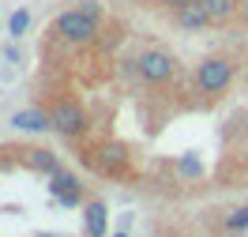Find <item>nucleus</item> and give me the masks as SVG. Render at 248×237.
<instances>
[{
  "mask_svg": "<svg viewBox=\"0 0 248 237\" xmlns=\"http://www.w3.org/2000/svg\"><path fill=\"white\" fill-rule=\"evenodd\" d=\"M79 12H87V16H102V8H98V4H94V0H83V4H79Z\"/></svg>",
  "mask_w": 248,
  "mask_h": 237,
  "instance_id": "nucleus-14",
  "label": "nucleus"
},
{
  "mask_svg": "<svg viewBox=\"0 0 248 237\" xmlns=\"http://www.w3.org/2000/svg\"><path fill=\"white\" fill-rule=\"evenodd\" d=\"M222 230H226V234H245V230H248V204L230 207L226 219H222Z\"/></svg>",
  "mask_w": 248,
  "mask_h": 237,
  "instance_id": "nucleus-12",
  "label": "nucleus"
},
{
  "mask_svg": "<svg viewBox=\"0 0 248 237\" xmlns=\"http://www.w3.org/2000/svg\"><path fill=\"white\" fill-rule=\"evenodd\" d=\"M237 16H241V19L248 23V0H241V12H237Z\"/></svg>",
  "mask_w": 248,
  "mask_h": 237,
  "instance_id": "nucleus-16",
  "label": "nucleus"
},
{
  "mask_svg": "<svg viewBox=\"0 0 248 237\" xmlns=\"http://www.w3.org/2000/svg\"><path fill=\"white\" fill-rule=\"evenodd\" d=\"M27 27H31V12H27V8H19L16 16L8 19V34H12V38H19V34H27Z\"/></svg>",
  "mask_w": 248,
  "mask_h": 237,
  "instance_id": "nucleus-13",
  "label": "nucleus"
},
{
  "mask_svg": "<svg viewBox=\"0 0 248 237\" xmlns=\"http://www.w3.org/2000/svg\"><path fill=\"white\" fill-rule=\"evenodd\" d=\"M162 4H166L170 12H177V8H185V4H192V0H162Z\"/></svg>",
  "mask_w": 248,
  "mask_h": 237,
  "instance_id": "nucleus-15",
  "label": "nucleus"
},
{
  "mask_svg": "<svg viewBox=\"0 0 248 237\" xmlns=\"http://www.w3.org/2000/svg\"><path fill=\"white\" fill-rule=\"evenodd\" d=\"M53 34L61 38L64 46H91L94 38H98V19L87 16V12H79V8H72V12H64V16H57V23H53Z\"/></svg>",
  "mask_w": 248,
  "mask_h": 237,
  "instance_id": "nucleus-2",
  "label": "nucleus"
},
{
  "mask_svg": "<svg viewBox=\"0 0 248 237\" xmlns=\"http://www.w3.org/2000/svg\"><path fill=\"white\" fill-rule=\"evenodd\" d=\"M12 125H16L19 132H49L53 121H49V110L31 106V110H16V113H12Z\"/></svg>",
  "mask_w": 248,
  "mask_h": 237,
  "instance_id": "nucleus-7",
  "label": "nucleus"
},
{
  "mask_svg": "<svg viewBox=\"0 0 248 237\" xmlns=\"http://www.w3.org/2000/svg\"><path fill=\"white\" fill-rule=\"evenodd\" d=\"M192 79H196V91H200V95L218 98V95H226L230 83L237 79V64H233V57H218V53H211V57H203V61L196 64Z\"/></svg>",
  "mask_w": 248,
  "mask_h": 237,
  "instance_id": "nucleus-1",
  "label": "nucleus"
},
{
  "mask_svg": "<svg viewBox=\"0 0 248 237\" xmlns=\"http://www.w3.org/2000/svg\"><path fill=\"white\" fill-rule=\"evenodd\" d=\"M124 166H128V147L124 143H102V170L121 174Z\"/></svg>",
  "mask_w": 248,
  "mask_h": 237,
  "instance_id": "nucleus-11",
  "label": "nucleus"
},
{
  "mask_svg": "<svg viewBox=\"0 0 248 237\" xmlns=\"http://www.w3.org/2000/svg\"><path fill=\"white\" fill-rule=\"evenodd\" d=\"M49 192H53L64 207H76L79 200H83V189H79V181L68 174V170H57V174L49 177Z\"/></svg>",
  "mask_w": 248,
  "mask_h": 237,
  "instance_id": "nucleus-6",
  "label": "nucleus"
},
{
  "mask_svg": "<svg viewBox=\"0 0 248 237\" xmlns=\"http://www.w3.org/2000/svg\"><path fill=\"white\" fill-rule=\"evenodd\" d=\"M173 19H177L181 31H203V27H211V16H207V8H203L200 0H192V4H185V8H177Z\"/></svg>",
  "mask_w": 248,
  "mask_h": 237,
  "instance_id": "nucleus-9",
  "label": "nucleus"
},
{
  "mask_svg": "<svg viewBox=\"0 0 248 237\" xmlns=\"http://www.w3.org/2000/svg\"><path fill=\"white\" fill-rule=\"evenodd\" d=\"M83 230H87V237H106L109 211L102 200H87V207H83Z\"/></svg>",
  "mask_w": 248,
  "mask_h": 237,
  "instance_id": "nucleus-8",
  "label": "nucleus"
},
{
  "mask_svg": "<svg viewBox=\"0 0 248 237\" xmlns=\"http://www.w3.org/2000/svg\"><path fill=\"white\" fill-rule=\"evenodd\" d=\"M132 68L151 87H162V83H170L177 76V61H173V53H166V49H143L140 57L132 61Z\"/></svg>",
  "mask_w": 248,
  "mask_h": 237,
  "instance_id": "nucleus-4",
  "label": "nucleus"
},
{
  "mask_svg": "<svg viewBox=\"0 0 248 237\" xmlns=\"http://www.w3.org/2000/svg\"><path fill=\"white\" fill-rule=\"evenodd\" d=\"M200 4L207 8V16H211V23H215V27H222V23L237 19V12H241V0H200Z\"/></svg>",
  "mask_w": 248,
  "mask_h": 237,
  "instance_id": "nucleus-10",
  "label": "nucleus"
},
{
  "mask_svg": "<svg viewBox=\"0 0 248 237\" xmlns=\"http://www.w3.org/2000/svg\"><path fill=\"white\" fill-rule=\"evenodd\" d=\"M49 121H53V132H61L68 140H76L91 128V117L83 110V102H76V98H57L49 106Z\"/></svg>",
  "mask_w": 248,
  "mask_h": 237,
  "instance_id": "nucleus-3",
  "label": "nucleus"
},
{
  "mask_svg": "<svg viewBox=\"0 0 248 237\" xmlns=\"http://www.w3.org/2000/svg\"><path fill=\"white\" fill-rule=\"evenodd\" d=\"M19 162H23L27 170H34V174H42V177H53L61 170V158L53 155L49 147H23V151H19Z\"/></svg>",
  "mask_w": 248,
  "mask_h": 237,
  "instance_id": "nucleus-5",
  "label": "nucleus"
},
{
  "mask_svg": "<svg viewBox=\"0 0 248 237\" xmlns=\"http://www.w3.org/2000/svg\"><path fill=\"white\" fill-rule=\"evenodd\" d=\"M38 237H57V234H38Z\"/></svg>",
  "mask_w": 248,
  "mask_h": 237,
  "instance_id": "nucleus-17",
  "label": "nucleus"
}]
</instances>
